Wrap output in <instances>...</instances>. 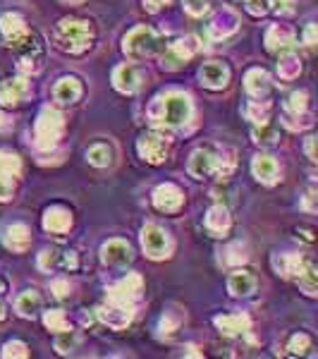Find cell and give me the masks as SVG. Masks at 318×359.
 Wrapping results in <instances>:
<instances>
[{"mask_svg":"<svg viewBox=\"0 0 318 359\" xmlns=\"http://www.w3.org/2000/svg\"><path fill=\"white\" fill-rule=\"evenodd\" d=\"M137 147H139V156L153 166L163 163L167 159V139L160 137V134H144Z\"/></svg>","mask_w":318,"mask_h":359,"instance_id":"cell-7","label":"cell"},{"mask_svg":"<svg viewBox=\"0 0 318 359\" xmlns=\"http://www.w3.org/2000/svg\"><path fill=\"white\" fill-rule=\"evenodd\" d=\"M142 288H144L142 276L130 273V276H125L120 283L110 288L108 297H115V300H122V302H134V300H139V295H142Z\"/></svg>","mask_w":318,"mask_h":359,"instance_id":"cell-13","label":"cell"},{"mask_svg":"<svg viewBox=\"0 0 318 359\" xmlns=\"http://www.w3.org/2000/svg\"><path fill=\"white\" fill-rule=\"evenodd\" d=\"M3 242L13 251H24L31 242V233L24 223H13L3 230Z\"/></svg>","mask_w":318,"mask_h":359,"instance_id":"cell-16","label":"cell"},{"mask_svg":"<svg viewBox=\"0 0 318 359\" xmlns=\"http://www.w3.org/2000/svg\"><path fill=\"white\" fill-rule=\"evenodd\" d=\"M77 343H80V338H77L75 333H70V330H63L60 333V338L55 340V350L60 352V355H72L75 352Z\"/></svg>","mask_w":318,"mask_h":359,"instance_id":"cell-39","label":"cell"},{"mask_svg":"<svg viewBox=\"0 0 318 359\" xmlns=\"http://www.w3.org/2000/svg\"><path fill=\"white\" fill-rule=\"evenodd\" d=\"M306 263L309 261H304V256H299V254H275L273 256V266H275V271L285 278H297L299 273L304 271Z\"/></svg>","mask_w":318,"mask_h":359,"instance_id":"cell-20","label":"cell"},{"mask_svg":"<svg viewBox=\"0 0 318 359\" xmlns=\"http://www.w3.org/2000/svg\"><path fill=\"white\" fill-rule=\"evenodd\" d=\"M314 199H316V194H314V192H311V189H309V192H306V196H304V209H306V211H316V204H314Z\"/></svg>","mask_w":318,"mask_h":359,"instance_id":"cell-55","label":"cell"},{"mask_svg":"<svg viewBox=\"0 0 318 359\" xmlns=\"http://www.w3.org/2000/svg\"><path fill=\"white\" fill-rule=\"evenodd\" d=\"M175 46L180 48L182 53L187 55V58H192V55L197 53V50L201 48V46H199V38H197V36H187V38H180V41H177Z\"/></svg>","mask_w":318,"mask_h":359,"instance_id":"cell-45","label":"cell"},{"mask_svg":"<svg viewBox=\"0 0 318 359\" xmlns=\"http://www.w3.org/2000/svg\"><path fill=\"white\" fill-rule=\"evenodd\" d=\"M306 103H309V96L304 91H294L289 94V101H287V113H304L306 110Z\"/></svg>","mask_w":318,"mask_h":359,"instance_id":"cell-41","label":"cell"},{"mask_svg":"<svg viewBox=\"0 0 318 359\" xmlns=\"http://www.w3.org/2000/svg\"><path fill=\"white\" fill-rule=\"evenodd\" d=\"M251 170H254V177L264 184H273L278 182V163L271 159V156H256L251 161Z\"/></svg>","mask_w":318,"mask_h":359,"instance_id":"cell-22","label":"cell"},{"mask_svg":"<svg viewBox=\"0 0 318 359\" xmlns=\"http://www.w3.org/2000/svg\"><path fill=\"white\" fill-rule=\"evenodd\" d=\"M314 144H316V139H314V137L306 139V154H309V159H311V161H316V149H314Z\"/></svg>","mask_w":318,"mask_h":359,"instance_id":"cell-56","label":"cell"},{"mask_svg":"<svg viewBox=\"0 0 318 359\" xmlns=\"http://www.w3.org/2000/svg\"><path fill=\"white\" fill-rule=\"evenodd\" d=\"M50 290H53L55 293V297H60V300H65L67 295H70V283H67V280H53V283H50Z\"/></svg>","mask_w":318,"mask_h":359,"instance_id":"cell-50","label":"cell"},{"mask_svg":"<svg viewBox=\"0 0 318 359\" xmlns=\"http://www.w3.org/2000/svg\"><path fill=\"white\" fill-rule=\"evenodd\" d=\"M113 84L117 91L134 94V91H139V87H142V72H139V67L132 63L117 65L113 70Z\"/></svg>","mask_w":318,"mask_h":359,"instance_id":"cell-9","label":"cell"},{"mask_svg":"<svg viewBox=\"0 0 318 359\" xmlns=\"http://www.w3.org/2000/svg\"><path fill=\"white\" fill-rule=\"evenodd\" d=\"M38 67H41V58L38 55H22L20 58V70L24 75H36Z\"/></svg>","mask_w":318,"mask_h":359,"instance_id":"cell-44","label":"cell"},{"mask_svg":"<svg viewBox=\"0 0 318 359\" xmlns=\"http://www.w3.org/2000/svg\"><path fill=\"white\" fill-rule=\"evenodd\" d=\"M55 46L65 53H84L91 46V29L82 20H63L55 29Z\"/></svg>","mask_w":318,"mask_h":359,"instance_id":"cell-2","label":"cell"},{"mask_svg":"<svg viewBox=\"0 0 318 359\" xmlns=\"http://www.w3.org/2000/svg\"><path fill=\"white\" fill-rule=\"evenodd\" d=\"M227 290L234 297H249L256 290V278L247 271H237L227 280Z\"/></svg>","mask_w":318,"mask_h":359,"instance_id":"cell-25","label":"cell"},{"mask_svg":"<svg viewBox=\"0 0 318 359\" xmlns=\"http://www.w3.org/2000/svg\"><path fill=\"white\" fill-rule=\"evenodd\" d=\"M244 89H247L254 98L266 96L268 89H271V77H268L266 70H249L247 77H244Z\"/></svg>","mask_w":318,"mask_h":359,"instance_id":"cell-24","label":"cell"},{"mask_svg":"<svg viewBox=\"0 0 318 359\" xmlns=\"http://www.w3.org/2000/svg\"><path fill=\"white\" fill-rule=\"evenodd\" d=\"M132 316H134L132 302H122V300H115V297H108V302L98 307V318L110 328H125L127 323L132 321Z\"/></svg>","mask_w":318,"mask_h":359,"instance_id":"cell-6","label":"cell"},{"mask_svg":"<svg viewBox=\"0 0 318 359\" xmlns=\"http://www.w3.org/2000/svg\"><path fill=\"white\" fill-rule=\"evenodd\" d=\"M82 82L77 77H63L53 89V98L58 101L60 105H72L82 98Z\"/></svg>","mask_w":318,"mask_h":359,"instance_id":"cell-14","label":"cell"},{"mask_svg":"<svg viewBox=\"0 0 318 359\" xmlns=\"http://www.w3.org/2000/svg\"><path fill=\"white\" fill-rule=\"evenodd\" d=\"M304 43H306V46H314V43H316V24H309V27H306V31H304Z\"/></svg>","mask_w":318,"mask_h":359,"instance_id":"cell-53","label":"cell"},{"mask_svg":"<svg viewBox=\"0 0 318 359\" xmlns=\"http://www.w3.org/2000/svg\"><path fill=\"white\" fill-rule=\"evenodd\" d=\"M189 175H194V177H209L211 173H215V168H218V154L213 149H197L192 154V159H189Z\"/></svg>","mask_w":318,"mask_h":359,"instance_id":"cell-11","label":"cell"},{"mask_svg":"<svg viewBox=\"0 0 318 359\" xmlns=\"http://www.w3.org/2000/svg\"><path fill=\"white\" fill-rule=\"evenodd\" d=\"M3 357L5 359H10V357L24 359V357H29V352H26V345L22 343V340H10V343L3 347Z\"/></svg>","mask_w":318,"mask_h":359,"instance_id":"cell-42","label":"cell"},{"mask_svg":"<svg viewBox=\"0 0 318 359\" xmlns=\"http://www.w3.org/2000/svg\"><path fill=\"white\" fill-rule=\"evenodd\" d=\"M86 159L91 166L105 168V166H110V161H113V149H110L108 144H96V147H91L86 151Z\"/></svg>","mask_w":318,"mask_h":359,"instance_id":"cell-29","label":"cell"},{"mask_svg":"<svg viewBox=\"0 0 318 359\" xmlns=\"http://www.w3.org/2000/svg\"><path fill=\"white\" fill-rule=\"evenodd\" d=\"M15 194V184L10 177H3L0 175V201H10Z\"/></svg>","mask_w":318,"mask_h":359,"instance_id":"cell-49","label":"cell"},{"mask_svg":"<svg viewBox=\"0 0 318 359\" xmlns=\"http://www.w3.org/2000/svg\"><path fill=\"white\" fill-rule=\"evenodd\" d=\"M0 31H3V36L8 38L10 43L22 41V38L29 34V29H26V22L15 13H8V15L0 17Z\"/></svg>","mask_w":318,"mask_h":359,"instance_id":"cell-19","label":"cell"},{"mask_svg":"<svg viewBox=\"0 0 318 359\" xmlns=\"http://www.w3.org/2000/svg\"><path fill=\"white\" fill-rule=\"evenodd\" d=\"M43 323L55 330V333H63V330H70V323H67V316L60 309H50L46 312V316H43Z\"/></svg>","mask_w":318,"mask_h":359,"instance_id":"cell-34","label":"cell"},{"mask_svg":"<svg viewBox=\"0 0 318 359\" xmlns=\"http://www.w3.org/2000/svg\"><path fill=\"white\" fill-rule=\"evenodd\" d=\"M122 50H125V55L132 60L151 58V55H156L160 50V38H158V34L153 29H149V27H137V29H132L125 36Z\"/></svg>","mask_w":318,"mask_h":359,"instance_id":"cell-3","label":"cell"},{"mask_svg":"<svg viewBox=\"0 0 318 359\" xmlns=\"http://www.w3.org/2000/svg\"><path fill=\"white\" fill-rule=\"evenodd\" d=\"M294 43V31L287 24H273L266 31V48L278 53V50H287Z\"/></svg>","mask_w":318,"mask_h":359,"instance_id":"cell-18","label":"cell"},{"mask_svg":"<svg viewBox=\"0 0 318 359\" xmlns=\"http://www.w3.org/2000/svg\"><path fill=\"white\" fill-rule=\"evenodd\" d=\"M29 96V84L24 80H5L0 82V103L17 105Z\"/></svg>","mask_w":318,"mask_h":359,"instance_id":"cell-15","label":"cell"},{"mask_svg":"<svg viewBox=\"0 0 318 359\" xmlns=\"http://www.w3.org/2000/svg\"><path fill=\"white\" fill-rule=\"evenodd\" d=\"M60 266V251L58 249H43L38 254V268L41 271H53V268Z\"/></svg>","mask_w":318,"mask_h":359,"instance_id":"cell-40","label":"cell"},{"mask_svg":"<svg viewBox=\"0 0 318 359\" xmlns=\"http://www.w3.org/2000/svg\"><path fill=\"white\" fill-rule=\"evenodd\" d=\"M192 115H194L192 98L182 91H167L163 96L156 98L149 108L151 122L158 127H167V130L187 125L192 120Z\"/></svg>","mask_w":318,"mask_h":359,"instance_id":"cell-1","label":"cell"},{"mask_svg":"<svg viewBox=\"0 0 318 359\" xmlns=\"http://www.w3.org/2000/svg\"><path fill=\"white\" fill-rule=\"evenodd\" d=\"M271 3L273 0H249V13L254 17H261L271 10Z\"/></svg>","mask_w":318,"mask_h":359,"instance_id":"cell-48","label":"cell"},{"mask_svg":"<svg viewBox=\"0 0 318 359\" xmlns=\"http://www.w3.org/2000/svg\"><path fill=\"white\" fill-rule=\"evenodd\" d=\"M299 72H301V60L292 53L285 55V58H280V63H278V75H280L285 82L297 80Z\"/></svg>","mask_w":318,"mask_h":359,"instance_id":"cell-28","label":"cell"},{"mask_svg":"<svg viewBox=\"0 0 318 359\" xmlns=\"http://www.w3.org/2000/svg\"><path fill=\"white\" fill-rule=\"evenodd\" d=\"M15 309H17V314H20V316L33 318L38 314V309H41V295L33 293V290H26V293H22L20 297H17Z\"/></svg>","mask_w":318,"mask_h":359,"instance_id":"cell-27","label":"cell"},{"mask_svg":"<svg viewBox=\"0 0 318 359\" xmlns=\"http://www.w3.org/2000/svg\"><path fill=\"white\" fill-rule=\"evenodd\" d=\"M167 3H170V0H144V8H146L149 13H158V10L165 8Z\"/></svg>","mask_w":318,"mask_h":359,"instance_id":"cell-52","label":"cell"},{"mask_svg":"<svg viewBox=\"0 0 318 359\" xmlns=\"http://www.w3.org/2000/svg\"><path fill=\"white\" fill-rule=\"evenodd\" d=\"M60 134H63V115L53 108H43L36 120V147L41 151L53 149Z\"/></svg>","mask_w":318,"mask_h":359,"instance_id":"cell-4","label":"cell"},{"mask_svg":"<svg viewBox=\"0 0 318 359\" xmlns=\"http://www.w3.org/2000/svg\"><path fill=\"white\" fill-rule=\"evenodd\" d=\"M187 350H189V352H187L189 357H201V352H197V347H194V345H189Z\"/></svg>","mask_w":318,"mask_h":359,"instance_id":"cell-57","label":"cell"},{"mask_svg":"<svg viewBox=\"0 0 318 359\" xmlns=\"http://www.w3.org/2000/svg\"><path fill=\"white\" fill-rule=\"evenodd\" d=\"M3 318H5V305L0 302V321H3Z\"/></svg>","mask_w":318,"mask_h":359,"instance_id":"cell-58","label":"cell"},{"mask_svg":"<svg viewBox=\"0 0 318 359\" xmlns=\"http://www.w3.org/2000/svg\"><path fill=\"white\" fill-rule=\"evenodd\" d=\"M70 226H72L70 211L60 209V206H55V209H48L46 216H43V228H46L48 233H55V235L67 233Z\"/></svg>","mask_w":318,"mask_h":359,"instance_id":"cell-23","label":"cell"},{"mask_svg":"<svg viewBox=\"0 0 318 359\" xmlns=\"http://www.w3.org/2000/svg\"><path fill=\"white\" fill-rule=\"evenodd\" d=\"M215 326L225 335H239L249 330L251 321L247 314H222V316H215Z\"/></svg>","mask_w":318,"mask_h":359,"instance_id":"cell-21","label":"cell"},{"mask_svg":"<svg viewBox=\"0 0 318 359\" xmlns=\"http://www.w3.org/2000/svg\"><path fill=\"white\" fill-rule=\"evenodd\" d=\"M100 259L110 268H125L132 261V247L125 240H110L100 247Z\"/></svg>","mask_w":318,"mask_h":359,"instance_id":"cell-8","label":"cell"},{"mask_svg":"<svg viewBox=\"0 0 318 359\" xmlns=\"http://www.w3.org/2000/svg\"><path fill=\"white\" fill-rule=\"evenodd\" d=\"M22 170V161L20 156L13 151H0V175L3 177H15Z\"/></svg>","mask_w":318,"mask_h":359,"instance_id":"cell-30","label":"cell"},{"mask_svg":"<svg viewBox=\"0 0 318 359\" xmlns=\"http://www.w3.org/2000/svg\"><path fill=\"white\" fill-rule=\"evenodd\" d=\"M289 355H294V357H301V355H309L311 352V338L306 333H297L292 340H289Z\"/></svg>","mask_w":318,"mask_h":359,"instance_id":"cell-38","label":"cell"},{"mask_svg":"<svg viewBox=\"0 0 318 359\" xmlns=\"http://www.w3.org/2000/svg\"><path fill=\"white\" fill-rule=\"evenodd\" d=\"M230 213H227L225 206H213L209 213H206V228L213 235H225L230 230Z\"/></svg>","mask_w":318,"mask_h":359,"instance_id":"cell-26","label":"cell"},{"mask_svg":"<svg viewBox=\"0 0 318 359\" xmlns=\"http://www.w3.org/2000/svg\"><path fill=\"white\" fill-rule=\"evenodd\" d=\"M275 10L280 15H292L294 13V0H275Z\"/></svg>","mask_w":318,"mask_h":359,"instance_id":"cell-51","label":"cell"},{"mask_svg":"<svg viewBox=\"0 0 318 359\" xmlns=\"http://www.w3.org/2000/svg\"><path fill=\"white\" fill-rule=\"evenodd\" d=\"M222 254H225V256H222V261H225L227 266H239V263L247 261V249H244L239 242L230 244L225 251H222Z\"/></svg>","mask_w":318,"mask_h":359,"instance_id":"cell-37","label":"cell"},{"mask_svg":"<svg viewBox=\"0 0 318 359\" xmlns=\"http://www.w3.org/2000/svg\"><path fill=\"white\" fill-rule=\"evenodd\" d=\"M297 280H299V288L304 290L309 297H314L318 293V273H316V268L311 266V263H306L304 271L297 276Z\"/></svg>","mask_w":318,"mask_h":359,"instance_id":"cell-31","label":"cell"},{"mask_svg":"<svg viewBox=\"0 0 318 359\" xmlns=\"http://www.w3.org/2000/svg\"><path fill=\"white\" fill-rule=\"evenodd\" d=\"M273 139H275V130L273 127H266V122L261 127H256L254 130V142H259V144H271Z\"/></svg>","mask_w":318,"mask_h":359,"instance_id":"cell-47","label":"cell"},{"mask_svg":"<svg viewBox=\"0 0 318 359\" xmlns=\"http://www.w3.org/2000/svg\"><path fill=\"white\" fill-rule=\"evenodd\" d=\"M211 8V0H184V10H187L192 17H201L206 15Z\"/></svg>","mask_w":318,"mask_h":359,"instance_id":"cell-43","label":"cell"},{"mask_svg":"<svg viewBox=\"0 0 318 359\" xmlns=\"http://www.w3.org/2000/svg\"><path fill=\"white\" fill-rule=\"evenodd\" d=\"M237 27H239V17L234 15L232 10H222V13H218L213 17V22H211L209 27V34L213 38H227L237 31Z\"/></svg>","mask_w":318,"mask_h":359,"instance_id":"cell-17","label":"cell"},{"mask_svg":"<svg viewBox=\"0 0 318 359\" xmlns=\"http://www.w3.org/2000/svg\"><path fill=\"white\" fill-rule=\"evenodd\" d=\"M142 247L149 259L160 261L170 256L172 242H170V235H167L163 228L156 226V223H149V226H144L142 230Z\"/></svg>","mask_w":318,"mask_h":359,"instance_id":"cell-5","label":"cell"},{"mask_svg":"<svg viewBox=\"0 0 318 359\" xmlns=\"http://www.w3.org/2000/svg\"><path fill=\"white\" fill-rule=\"evenodd\" d=\"M232 168H234V151L232 149H220V151H218L215 173H218V175H222V177H227L232 173Z\"/></svg>","mask_w":318,"mask_h":359,"instance_id":"cell-36","label":"cell"},{"mask_svg":"<svg viewBox=\"0 0 318 359\" xmlns=\"http://www.w3.org/2000/svg\"><path fill=\"white\" fill-rule=\"evenodd\" d=\"M187 60L189 58L175 46V43H172V46L163 53V67H165V70H177V67H182L184 63H187Z\"/></svg>","mask_w":318,"mask_h":359,"instance_id":"cell-35","label":"cell"},{"mask_svg":"<svg viewBox=\"0 0 318 359\" xmlns=\"http://www.w3.org/2000/svg\"><path fill=\"white\" fill-rule=\"evenodd\" d=\"M182 204H184V194L180 187H175V184H160V187H156L153 206L158 211L175 213L177 209H182Z\"/></svg>","mask_w":318,"mask_h":359,"instance_id":"cell-10","label":"cell"},{"mask_svg":"<svg viewBox=\"0 0 318 359\" xmlns=\"http://www.w3.org/2000/svg\"><path fill=\"white\" fill-rule=\"evenodd\" d=\"M10 130H13V117L0 113V132H10Z\"/></svg>","mask_w":318,"mask_h":359,"instance_id":"cell-54","label":"cell"},{"mask_svg":"<svg viewBox=\"0 0 318 359\" xmlns=\"http://www.w3.org/2000/svg\"><path fill=\"white\" fill-rule=\"evenodd\" d=\"M285 120V127H289V130H309L311 125H314V115L311 113H287L282 117Z\"/></svg>","mask_w":318,"mask_h":359,"instance_id":"cell-33","label":"cell"},{"mask_svg":"<svg viewBox=\"0 0 318 359\" xmlns=\"http://www.w3.org/2000/svg\"><path fill=\"white\" fill-rule=\"evenodd\" d=\"M199 77H201V84H204V87L222 89V87H227V82H230V70H227L225 63L213 60V63H206L201 67Z\"/></svg>","mask_w":318,"mask_h":359,"instance_id":"cell-12","label":"cell"},{"mask_svg":"<svg viewBox=\"0 0 318 359\" xmlns=\"http://www.w3.org/2000/svg\"><path fill=\"white\" fill-rule=\"evenodd\" d=\"M268 115H271V103H268V101H251L247 105V117L254 120L256 125L268 122Z\"/></svg>","mask_w":318,"mask_h":359,"instance_id":"cell-32","label":"cell"},{"mask_svg":"<svg viewBox=\"0 0 318 359\" xmlns=\"http://www.w3.org/2000/svg\"><path fill=\"white\" fill-rule=\"evenodd\" d=\"M177 326H180V318L172 316V314H165L158 323V330H160V335H170V333H175Z\"/></svg>","mask_w":318,"mask_h":359,"instance_id":"cell-46","label":"cell"},{"mask_svg":"<svg viewBox=\"0 0 318 359\" xmlns=\"http://www.w3.org/2000/svg\"><path fill=\"white\" fill-rule=\"evenodd\" d=\"M0 293H3V283H0Z\"/></svg>","mask_w":318,"mask_h":359,"instance_id":"cell-59","label":"cell"}]
</instances>
